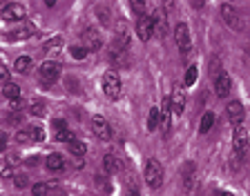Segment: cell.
<instances>
[{
	"instance_id": "74e56055",
	"label": "cell",
	"mask_w": 250,
	"mask_h": 196,
	"mask_svg": "<svg viewBox=\"0 0 250 196\" xmlns=\"http://www.w3.org/2000/svg\"><path fill=\"white\" fill-rule=\"evenodd\" d=\"M163 7L166 9H174V0H163Z\"/></svg>"
},
{
	"instance_id": "44dd1931",
	"label": "cell",
	"mask_w": 250,
	"mask_h": 196,
	"mask_svg": "<svg viewBox=\"0 0 250 196\" xmlns=\"http://www.w3.org/2000/svg\"><path fill=\"white\" fill-rule=\"evenodd\" d=\"M159 123H161V109L152 107L150 109V116H147V129H150V132H156Z\"/></svg>"
},
{
	"instance_id": "cb8c5ba5",
	"label": "cell",
	"mask_w": 250,
	"mask_h": 196,
	"mask_svg": "<svg viewBox=\"0 0 250 196\" xmlns=\"http://www.w3.org/2000/svg\"><path fill=\"white\" fill-rule=\"evenodd\" d=\"M2 96L5 98H21V87L16 83H5V87H2Z\"/></svg>"
},
{
	"instance_id": "277c9868",
	"label": "cell",
	"mask_w": 250,
	"mask_h": 196,
	"mask_svg": "<svg viewBox=\"0 0 250 196\" xmlns=\"http://www.w3.org/2000/svg\"><path fill=\"white\" fill-rule=\"evenodd\" d=\"M92 132L96 134V138H101V140H112V127H109V123L101 114L92 116Z\"/></svg>"
},
{
	"instance_id": "9a60e30c",
	"label": "cell",
	"mask_w": 250,
	"mask_h": 196,
	"mask_svg": "<svg viewBox=\"0 0 250 196\" xmlns=\"http://www.w3.org/2000/svg\"><path fill=\"white\" fill-rule=\"evenodd\" d=\"M152 20H154V31L163 38V36H166V31H167L166 9H154V16H152Z\"/></svg>"
},
{
	"instance_id": "f546056e",
	"label": "cell",
	"mask_w": 250,
	"mask_h": 196,
	"mask_svg": "<svg viewBox=\"0 0 250 196\" xmlns=\"http://www.w3.org/2000/svg\"><path fill=\"white\" fill-rule=\"evenodd\" d=\"M130 5H132V11H134L136 16L146 14V0H130Z\"/></svg>"
},
{
	"instance_id": "52a82bcc",
	"label": "cell",
	"mask_w": 250,
	"mask_h": 196,
	"mask_svg": "<svg viewBox=\"0 0 250 196\" xmlns=\"http://www.w3.org/2000/svg\"><path fill=\"white\" fill-rule=\"evenodd\" d=\"M174 40H177V45H179L181 52H190L192 38H190V29H188L186 22H179V25L174 27Z\"/></svg>"
},
{
	"instance_id": "83f0119b",
	"label": "cell",
	"mask_w": 250,
	"mask_h": 196,
	"mask_svg": "<svg viewBox=\"0 0 250 196\" xmlns=\"http://www.w3.org/2000/svg\"><path fill=\"white\" fill-rule=\"evenodd\" d=\"M29 134H31V140H36V143H42V140L47 138V136H45V129H42L41 125H31V127H29Z\"/></svg>"
},
{
	"instance_id": "5b68a950",
	"label": "cell",
	"mask_w": 250,
	"mask_h": 196,
	"mask_svg": "<svg viewBox=\"0 0 250 196\" xmlns=\"http://www.w3.org/2000/svg\"><path fill=\"white\" fill-rule=\"evenodd\" d=\"M136 34H139V38L143 42L150 40L152 34H154V20H152V16H147V14L139 16V20H136Z\"/></svg>"
},
{
	"instance_id": "9c48e42d",
	"label": "cell",
	"mask_w": 250,
	"mask_h": 196,
	"mask_svg": "<svg viewBox=\"0 0 250 196\" xmlns=\"http://www.w3.org/2000/svg\"><path fill=\"white\" fill-rule=\"evenodd\" d=\"M232 147L239 156H244L246 150H248V132H246V127L241 123L237 125V129H234V134H232Z\"/></svg>"
},
{
	"instance_id": "4fadbf2b",
	"label": "cell",
	"mask_w": 250,
	"mask_h": 196,
	"mask_svg": "<svg viewBox=\"0 0 250 196\" xmlns=\"http://www.w3.org/2000/svg\"><path fill=\"white\" fill-rule=\"evenodd\" d=\"M226 114H228V120L234 125H239L241 120H244L246 112H244V105L239 103V100H230L228 105H226Z\"/></svg>"
},
{
	"instance_id": "e575fe53",
	"label": "cell",
	"mask_w": 250,
	"mask_h": 196,
	"mask_svg": "<svg viewBox=\"0 0 250 196\" xmlns=\"http://www.w3.org/2000/svg\"><path fill=\"white\" fill-rule=\"evenodd\" d=\"M96 11H99V16H101V22H103V25H107V22H109V14H105L103 7H99Z\"/></svg>"
},
{
	"instance_id": "ffe728a7",
	"label": "cell",
	"mask_w": 250,
	"mask_h": 196,
	"mask_svg": "<svg viewBox=\"0 0 250 196\" xmlns=\"http://www.w3.org/2000/svg\"><path fill=\"white\" fill-rule=\"evenodd\" d=\"M212 127H214V114H212V112H206V114L201 116V125H199V132H201V134H208Z\"/></svg>"
},
{
	"instance_id": "484cf974",
	"label": "cell",
	"mask_w": 250,
	"mask_h": 196,
	"mask_svg": "<svg viewBox=\"0 0 250 196\" xmlns=\"http://www.w3.org/2000/svg\"><path fill=\"white\" fill-rule=\"evenodd\" d=\"M197 76H199V69L194 67H188V72H186V76H183V85H186V87H192L194 83H197Z\"/></svg>"
},
{
	"instance_id": "8fae6325",
	"label": "cell",
	"mask_w": 250,
	"mask_h": 196,
	"mask_svg": "<svg viewBox=\"0 0 250 196\" xmlns=\"http://www.w3.org/2000/svg\"><path fill=\"white\" fill-rule=\"evenodd\" d=\"M230 87H232V80H230V76L226 72H221L214 78V94H217L219 98H228Z\"/></svg>"
},
{
	"instance_id": "6da1fadb",
	"label": "cell",
	"mask_w": 250,
	"mask_h": 196,
	"mask_svg": "<svg viewBox=\"0 0 250 196\" xmlns=\"http://www.w3.org/2000/svg\"><path fill=\"white\" fill-rule=\"evenodd\" d=\"M101 87H103L105 96L109 100H119L121 96V78L116 72H105L103 78H101Z\"/></svg>"
},
{
	"instance_id": "f35d334b",
	"label": "cell",
	"mask_w": 250,
	"mask_h": 196,
	"mask_svg": "<svg viewBox=\"0 0 250 196\" xmlns=\"http://www.w3.org/2000/svg\"><path fill=\"white\" fill-rule=\"evenodd\" d=\"M45 5L47 7H54V5H56V0H45Z\"/></svg>"
},
{
	"instance_id": "d6986e66",
	"label": "cell",
	"mask_w": 250,
	"mask_h": 196,
	"mask_svg": "<svg viewBox=\"0 0 250 196\" xmlns=\"http://www.w3.org/2000/svg\"><path fill=\"white\" fill-rule=\"evenodd\" d=\"M56 183H36V185L31 187V194L36 196H45V194H54L56 192Z\"/></svg>"
},
{
	"instance_id": "ab89813d",
	"label": "cell",
	"mask_w": 250,
	"mask_h": 196,
	"mask_svg": "<svg viewBox=\"0 0 250 196\" xmlns=\"http://www.w3.org/2000/svg\"><path fill=\"white\" fill-rule=\"evenodd\" d=\"M246 52H248V54H250V42H248V47H246Z\"/></svg>"
},
{
	"instance_id": "603a6c76",
	"label": "cell",
	"mask_w": 250,
	"mask_h": 196,
	"mask_svg": "<svg viewBox=\"0 0 250 196\" xmlns=\"http://www.w3.org/2000/svg\"><path fill=\"white\" fill-rule=\"evenodd\" d=\"M29 67H31V58H29V56H18V58H16L14 69H16L18 74H25Z\"/></svg>"
},
{
	"instance_id": "ba28073f",
	"label": "cell",
	"mask_w": 250,
	"mask_h": 196,
	"mask_svg": "<svg viewBox=\"0 0 250 196\" xmlns=\"http://www.w3.org/2000/svg\"><path fill=\"white\" fill-rule=\"evenodd\" d=\"M81 38H83V45L87 47V52H99L101 47H103V40H101L99 31L94 29V27H85Z\"/></svg>"
},
{
	"instance_id": "d4e9b609",
	"label": "cell",
	"mask_w": 250,
	"mask_h": 196,
	"mask_svg": "<svg viewBox=\"0 0 250 196\" xmlns=\"http://www.w3.org/2000/svg\"><path fill=\"white\" fill-rule=\"evenodd\" d=\"M61 47H62V38L56 36V38H52V40L45 42V52L47 54H58L61 52Z\"/></svg>"
},
{
	"instance_id": "8992f818",
	"label": "cell",
	"mask_w": 250,
	"mask_h": 196,
	"mask_svg": "<svg viewBox=\"0 0 250 196\" xmlns=\"http://www.w3.org/2000/svg\"><path fill=\"white\" fill-rule=\"evenodd\" d=\"M25 7L21 5V2H9L7 7H2V11H0V18L7 22H16V20H22L25 18Z\"/></svg>"
},
{
	"instance_id": "3957f363",
	"label": "cell",
	"mask_w": 250,
	"mask_h": 196,
	"mask_svg": "<svg viewBox=\"0 0 250 196\" xmlns=\"http://www.w3.org/2000/svg\"><path fill=\"white\" fill-rule=\"evenodd\" d=\"M219 11H221V18H224V22L230 27V29H234V31H241V27H244V20H241L239 11L234 9L232 5H228V2H224V5L219 7Z\"/></svg>"
},
{
	"instance_id": "836d02e7",
	"label": "cell",
	"mask_w": 250,
	"mask_h": 196,
	"mask_svg": "<svg viewBox=\"0 0 250 196\" xmlns=\"http://www.w3.org/2000/svg\"><path fill=\"white\" fill-rule=\"evenodd\" d=\"M0 83H9V69L5 65H0Z\"/></svg>"
},
{
	"instance_id": "4dcf8cb0",
	"label": "cell",
	"mask_w": 250,
	"mask_h": 196,
	"mask_svg": "<svg viewBox=\"0 0 250 196\" xmlns=\"http://www.w3.org/2000/svg\"><path fill=\"white\" fill-rule=\"evenodd\" d=\"M29 114H31V116H45V105H42L41 100L31 103L29 105Z\"/></svg>"
},
{
	"instance_id": "8d00e7d4",
	"label": "cell",
	"mask_w": 250,
	"mask_h": 196,
	"mask_svg": "<svg viewBox=\"0 0 250 196\" xmlns=\"http://www.w3.org/2000/svg\"><path fill=\"white\" fill-rule=\"evenodd\" d=\"M190 5H192V9H203V5H206V0H190Z\"/></svg>"
},
{
	"instance_id": "7c38bea8",
	"label": "cell",
	"mask_w": 250,
	"mask_h": 196,
	"mask_svg": "<svg viewBox=\"0 0 250 196\" xmlns=\"http://www.w3.org/2000/svg\"><path fill=\"white\" fill-rule=\"evenodd\" d=\"M186 85L183 87H174V92H172L170 100H172V112L177 114V116H181L183 109H186Z\"/></svg>"
},
{
	"instance_id": "d6a6232c",
	"label": "cell",
	"mask_w": 250,
	"mask_h": 196,
	"mask_svg": "<svg viewBox=\"0 0 250 196\" xmlns=\"http://www.w3.org/2000/svg\"><path fill=\"white\" fill-rule=\"evenodd\" d=\"M29 185V178L25 174H16V187H27Z\"/></svg>"
},
{
	"instance_id": "7a4b0ae2",
	"label": "cell",
	"mask_w": 250,
	"mask_h": 196,
	"mask_svg": "<svg viewBox=\"0 0 250 196\" xmlns=\"http://www.w3.org/2000/svg\"><path fill=\"white\" fill-rule=\"evenodd\" d=\"M143 178H146L147 187H152V190L161 187V183H163V167H161V163H159V160H154V158L147 160Z\"/></svg>"
},
{
	"instance_id": "4316f807",
	"label": "cell",
	"mask_w": 250,
	"mask_h": 196,
	"mask_svg": "<svg viewBox=\"0 0 250 196\" xmlns=\"http://www.w3.org/2000/svg\"><path fill=\"white\" fill-rule=\"evenodd\" d=\"M69 152H72L74 156H83L85 152H87V147H85V143H81V140L72 138V140H69Z\"/></svg>"
},
{
	"instance_id": "2e32d148",
	"label": "cell",
	"mask_w": 250,
	"mask_h": 196,
	"mask_svg": "<svg viewBox=\"0 0 250 196\" xmlns=\"http://www.w3.org/2000/svg\"><path fill=\"white\" fill-rule=\"evenodd\" d=\"M45 165H47V170L49 172H62L65 170V158H62L61 154H49L47 156V160H45Z\"/></svg>"
},
{
	"instance_id": "ac0fdd59",
	"label": "cell",
	"mask_w": 250,
	"mask_h": 196,
	"mask_svg": "<svg viewBox=\"0 0 250 196\" xmlns=\"http://www.w3.org/2000/svg\"><path fill=\"white\" fill-rule=\"evenodd\" d=\"M170 112H172V100L170 98H166V100H163V107H161V129L163 132H167V129H170Z\"/></svg>"
},
{
	"instance_id": "7402d4cb",
	"label": "cell",
	"mask_w": 250,
	"mask_h": 196,
	"mask_svg": "<svg viewBox=\"0 0 250 196\" xmlns=\"http://www.w3.org/2000/svg\"><path fill=\"white\" fill-rule=\"evenodd\" d=\"M103 167H105V172H109V174H114V172L121 170V165H119V160H116V156H112V154H105V156H103Z\"/></svg>"
},
{
	"instance_id": "1f68e13d",
	"label": "cell",
	"mask_w": 250,
	"mask_h": 196,
	"mask_svg": "<svg viewBox=\"0 0 250 196\" xmlns=\"http://www.w3.org/2000/svg\"><path fill=\"white\" fill-rule=\"evenodd\" d=\"M29 140H31L29 129H27V132H18V134H16V143H29Z\"/></svg>"
},
{
	"instance_id": "e0dca14e",
	"label": "cell",
	"mask_w": 250,
	"mask_h": 196,
	"mask_svg": "<svg viewBox=\"0 0 250 196\" xmlns=\"http://www.w3.org/2000/svg\"><path fill=\"white\" fill-rule=\"evenodd\" d=\"M31 34H34V27H31V25H22V27H18L16 31L5 34V38H7V40H22V38H29Z\"/></svg>"
},
{
	"instance_id": "5bb4252c",
	"label": "cell",
	"mask_w": 250,
	"mask_h": 196,
	"mask_svg": "<svg viewBox=\"0 0 250 196\" xmlns=\"http://www.w3.org/2000/svg\"><path fill=\"white\" fill-rule=\"evenodd\" d=\"M38 72H41V76L45 78V80H56V78L61 76V62L58 60H45Z\"/></svg>"
},
{
	"instance_id": "f1b7e54d",
	"label": "cell",
	"mask_w": 250,
	"mask_h": 196,
	"mask_svg": "<svg viewBox=\"0 0 250 196\" xmlns=\"http://www.w3.org/2000/svg\"><path fill=\"white\" fill-rule=\"evenodd\" d=\"M87 47H85V45H76V47H72V56L74 58H76V60H83V58L85 56H87Z\"/></svg>"
},
{
	"instance_id": "30bf717a",
	"label": "cell",
	"mask_w": 250,
	"mask_h": 196,
	"mask_svg": "<svg viewBox=\"0 0 250 196\" xmlns=\"http://www.w3.org/2000/svg\"><path fill=\"white\" fill-rule=\"evenodd\" d=\"M52 129H54V138L58 140V143H69V140L74 138L72 129L67 127V123L62 118H54L52 120Z\"/></svg>"
},
{
	"instance_id": "d590c367",
	"label": "cell",
	"mask_w": 250,
	"mask_h": 196,
	"mask_svg": "<svg viewBox=\"0 0 250 196\" xmlns=\"http://www.w3.org/2000/svg\"><path fill=\"white\" fill-rule=\"evenodd\" d=\"M7 140H9V138H7V134H5V132H0V152H5Z\"/></svg>"
}]
</instances>
